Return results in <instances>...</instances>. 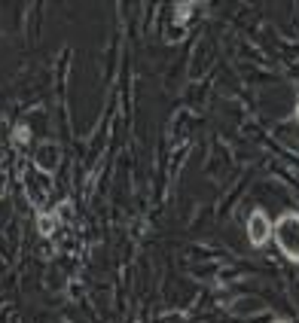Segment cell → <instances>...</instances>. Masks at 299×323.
Returning a JSON list of instances; mask_svg holds the SVG:
<instances>
[{
	"instance_id": "cell-4",
	"label": "cell",
	"mask_w": 299,
	"mask_h": 323,
	"mask_svg": "<svg viewBox=\"0 0 299 323\" xmlns=\"http://www.w3.org/2000/svg\"><path fill=\"white\" fill-rule=\"evenodd\" d=\"M37 226H40V235H52L55 226H58V217L55 214H43L40 220H37Z\"/></svg>"
},
{
	"instance_id": "cell-1",
	"label": "cell",
	"mask_w": 299,
	"mask_h": 323,
	"mask_svg": "<svg viewBox=\"0 0 299 323\" xmlns=\"http://www.w3.org/2000/svg\"><path fill=\"white\" fill-rule=\"evenodd\" d=\"M275 241L284 250L287 259L299 262V214H287L281 217V223L275 226Z\"/></svg>"
},
{
	"instance_id": "cell-3",
	"label": "cell",
	"mask_w": 299,
	"mask_h": 323,
	"mask_svg": "<svg viewBox=\"0 0 299 323\" xmlns=\"http://www.w3.org/2000/svg\"><path fill=\"white\" fill-rule=\"evenodd\" d=\"M37 162H40V168H43V171L55 168V162H58V149H55V146H43V149H40V158H37Z\"/></svg>"
},
{
	"instance_id": "cell-6",
	"label": "cell",
	"mask_w": 299,
	"mask_h": 323,
	"mask_svg": "<svg viewBox=\"0 0 299 323\" xmlns=\"http://www.w3.org/2000/svg\"><path fill=\"white\" fill-rule=\"evenodd\" d=\"M296 122H299V104H296Z\"/></svg>"
},
{
	"instance_id": "cell-7",
	"label": "cell",
	"mask_w": 299,
	"mask_h": 323,
	"mask_svg": "<svg viewBox=\"0 0 299 323\" xmlns=\"http://www.w3.org/2000/svg\"><path fill=\"white\" fill-rule=\"evenodd\" d=\"M281 323H287V320H281Z\"/></svg>"
},
{
	"instance_id": "cell-5",
	"label": "cell",
	"mask_w": 299,
	"mask_h": 323,
	"mask_svg": "<svg viewBox=\"0 0 299 323\" xmlns=\"http://www.w3.org/2000/svg\"><path fill=\"white\" fill-rule=\"evenodd\" d=\"M13 140H16V143H28V140H31V128H28V125H16Z\"/></svg>"
},
{
	"instance_id": "cell-2",
	"label": "cell",
	"mask_w": 299,
	"mask_h": 323,
	"mask_svg": "<svg viewBox=\"0 0 299 323\" xmlns=\"http://www.w3.org/2000/svg\"><path fill=\"white\" fill-rule=\"evenodd\" d=\"M247 238H250V244H253V247H263L266 241L272 238V226H269V220H266V214H263V211H253V214H250Z\"/></svg>"
}]
</instances>
